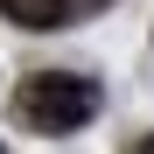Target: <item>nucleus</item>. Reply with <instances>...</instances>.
<instances>
[{"label":"nucleus","mask_w":154,"mask_h":154,"mask_svg":"<svg viewBox=\"0 0 154 154\" xmlns=\"http://www.w3.org/2000/svg\"><path fill=\"white\" fill-rule=\"evenodd\" d=\"M0 154H7V147H0Z\"/></svg>","instance_id":"obj_4"},{"label":"nucleus","mask_w":154,"mask_h":154,"mask_svg":"<svg viewBox=\"0 0 154 154\" xmlns=\"http://www.w3.org/2000/svg\"><path fill=\"white\" fill-rule=\"evenodd\" d=\"M14 119L28 133H77L84 119H98V84L77 70H35L14 91Z\"/></svg>","instance_id":"obj_1"},{"label":"nucleus","mask_w":154,"mask_h":154,"mask_svg":"<svg viewBox=\"0 0 154 154\" xmlns=\"http://www.w3.org/2000/svg\"><path fill=\"white\" fill-rule=\"evenodd\" d=\"M112 0H0V14L14 28H77V21L105 14Z\"/></svg>","instance_id":"obj_2"},{"label":"nucleus","mask_w":154,"mask_h":154,"mask_svg":"<svg viewBox=\"0 0 154 154\" xmlns=\"http://www.w3.org/2000/svg\"><path fill=\"white\" fill-rule=\"evenodd\" d=\"M140 154H154V133H147V140H140Z\"/></svg>","instance_id":"obj_3"}]
</instances>
